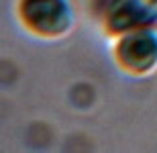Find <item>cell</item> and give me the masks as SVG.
I'll use <instances>...</instances> for the list:
<instances>
[{
    "label": "cell",
    "instance_id": "6da1fadb",
    "mask_svg": "<svg viewBox=\"0 0 157 153\" xmlns=\"http://www.w3.org/2000/svg\"><path fill=\"white\" fill-rule=\"evenodd\" d=\"M10 10L18 31L39 43L65 41L78 27L74 0H12Z\"/></svg>",
    "mask_w": 157,
    "mask_h": 153
},
{
    "label": "cell",
    "instance_id": "7a4b0ae2",
    "mask_svg": "<svg viewBox=\"0 0 157 153\" xmlns=\"http://www.w3.org/2000/svg\"><path fill=\"white\" fill-rule=\"evenodd\" d=\"M108 55L118 74L145 80L157 74V27L127 31L108 41Z\"/></svg>",
    "mask_w": 157,
    "mask_h": 153
},
{
    "label": "cell",
    "instance_id": "3957f363",
    "mask_svg": "<svg viewBox=\"0 0 157 153\" xmlns=\"http://www.w3.org/2000/svg\"><path fill=\"white\" fill-rule=\"evenodd\" d=\"M96 21L106 41L127 31L157 27V0H102Z\"/></svg>",
    "mask_w": 157,
    "mask_h": 153
}]
</instances>
